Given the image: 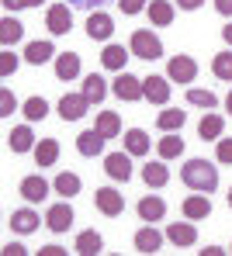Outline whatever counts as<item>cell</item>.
<instances>
[{
    "label": "cell",
    "mask_w": 232,
    "mask_h": 256,
    "mask_svg": "<svg viewBox=\"0 0 232 256\" xmlns=\"http://www.w3.org/2000/svg\"><path fill=\"white\" fill-rule=\"evenodd\" d=\"M104 173H108L111 180H118V184H128V176H132V160H128V152H108V156H104Z\"/></svg>",
    "instance_id": "obj_7"
},
{
    "label": "cell",
    "mask_w": 232,
    "mask_h": 256,
    "mask_svg": "<svg viewBox=\"0 0 232 256\" xmlns=\"http://www.w3.org/2000/svg\"><path fill=\"white\" fill-rule=\"evenodd\" d=\"M46 24L52 35H66L70 28H73V10H70V4H52L46 14Z\"/></svg>",
    "instance_id": "obj_8"
},
{
    "label": "cell",
    "mask_w": 232,
    "mask_h": 256,
    "mask_svg": "<svg viewBox=\"0 0 232 256\" xmlns=\"http://www.w3.org/2000/svg\"><path fill=\"white\" fill-rule=\"evenodd\" d=\"M212 214V201H208V194H190L184 201V218H190V222H201V218H208Z\"/></svg>",
    "instance_id": "obj_16"
},
{
    "label": "cell",
    "mask_w": 232,
    "mask_h": 256,
    "mask_svg": "<svg viewBox=\"0 0 232 256\" xmlns=\"http://www.w3.org/2000/svg\"><path fill=\"white\" fill-rule=\"evenodd\" d=\"M111 94H114L118 100H142V80L122 70V73L114 76V84H111Z\"/></svg>",
    "instance_id": "obj_5"
},
{
    "label": "cell",
    "mask_w": 232,
    "mask_h": 256,
    "mask_svg": "<svg viewBox=\"0 0 232 256\" xmlns=\"http://www.w3.org/2000/svg\"><path fill=\"white\" fill-rule=\"evenodd\" d=\"M56 160H59V142L56 138H42L35 146V163L46 170V166H56Z\"/></svg>",
    "instance_id": "obj_25"
},
{
    "label": "cell",
    "mask_w": 232,
    "mask_h": 256,
    "mask_svg": "<svg viewBox=\"0 0 232 256\" xmlns=\"http://www.w3.org/2000/svg\"><path fill=\"white\" fill-rule=\"evenodd\" d=\"M218 163H226V166H232V138H218Z\"/></svg>",
    "instance_id": "obj_40"
},
{
    "label": "cell",
    "mask_w": 232,
    "mask_h": 256,
    "mask_svg": "<svg viewBox=\"0 0 232 256\" xmlns=\"http://www.w3.org/2000/svg\"><path fill=\"white\" fill-rule=\"evenodd\" d=\"M142 180H146L149 187H166L170 170H166L163 163H149V166H142Z\"/></svg>",
    "instance_id": "obj_34"
},
{
    "label": "cell",
    "mask_w": 232,
    "mask_h": 256,
    "mask_svg": "<svg viewBox=\"0 0 232 256\" xmlns=\"http://www.w3.org/2000/svg\"><path fill=\"white\" fill-rule=\"evenodd\" d=\"M226 108H229V114H232V90H229V97H226Z\"/></svg>",
    "instance_id": "obj_51"
},
{
    "label": "cell",
    "mask_w": 232,
    "mask_h": 256,
    "mask_svg": "<svg viewBox=\"0 0 232 256\" xmlns=\"http://www.w3.org/2000/svg\"><path fill=\"white\" fill-rule=\"evenodd\" d=\"M118 7H122V14H128V18H132V14H142L149 4H146V0H118Z\"/></svg>",
    "instance_id": "obj_39"
},
{
    "label": "cell",
    "mask_w": 232,
    "mask_h": 256,
    "mask_svg": "<svg viewBox=\"0 0 232 256\" xmlns=\"http://www.w3.org/2000/svg\"><path fill=\"white\" fill-rule=\"evenodd\" d=\"M7 146H10V152H35V135H32V128L18 125L7 135Z\"/></svg>",
    "instance_id": "obj_19"
},
{
    "label": "cell",
    "mask_w": 232,
    "mask_h": 256,
    "mask_svg": "<svg viewBox=\"0 0 232 256\" xmlns=\"http://www.w3.org/2000/svg\"><path fill=\"white\" fill-rule=\"evenodd\" d=\"M166 214V204L160 201V198H142L139 201V218L142 222H160Z\"/></svg>",
    "instance_id": "obj_33"
},
{
    "label": "cell",
    "mask_w": 232,
    "mask_h": 256,
    "mask_svg": "<svg viewBox=\"0 0 232 256\" xmlns=\"http://www.w3.org/2000/svg\"><path fill=\"white\" fill-rule=\"evenodd\" d=\"M229 208H232V190H229Z\"/></svg>",
    "instance_id": "obj_52"
},
{
    "label": "cell",
    "mask_w": 232,
    "mask_h": 256,
    "mask_svg": "<svg viewBox=\"0 0 232 256\" xmlns=\"http://www.w3.org/2000/svg\"><path fill=\"white\" fill-rule=\"evenodd\" d=\"M222 38H226V42L232 45V24H226V28H222Z\"/></svg>",
    "instance_id": "obj_49"
},
{
    "label": "cell",
    "mask_w": 232,
    "mask_h": 256,
    "mask_svg": "<svg viewBox=\"0 0 232 256\" xmlns=\"http://www.w3.org/2000/svg\"><path fill=\"white\" fill-rule=\"evenodd\" d=\"M180 180H184L190 190H201V194H212L218 187V170L208 163V160H187L184 170H180Z\"/></svg>",
    "instance_id": "obj_1"
},
{
    "label": "cell",
    "mask_w": 232,
    "mask_h": 256,
    "mask_svg": "<svg viewBox=\"0 0 232 256\" xmlns=\"http://www.w3.org/2000/svg\"><path fill=\"white\" fill-rule=\"evenodd\" d=\"M222 128H226V122H222V114H204L201 122H198V135L204 138V142H212V138H222Z\"/></svg>",
    "instance_id": "obj_23"
},
{
    "label": "cell",
    "mask_w": 232,
    "mask_h": 256,
    "mask_svg": "<svg viewBox=\"0 0 232 256\" xmlns=\"http://www.w3.org/2000/svg\"><path fill=\"white\" fill-rule=\"evenodd\" d=\"M94 128H97L104 138H118V132H122V118H118L114 111H100V114H97V125H94Z\"/></svg>",
    "instance_id": "obj_30"
},
{
    "label": "cell",
    "mask_w": 232,
    "mask_h": 256,
    "mask_svg": "<svg viewBox=\"0 0 232 256\" xmlns=\"http://www.w3.org/2000/svg\"><path fill=\"white\" fill-rule=\"evenodd\" d=\"M166 76H170V84H194L198 62H194L190 56H174L170 66H166Z\"/></svg>",
    "instance_id": "obj_6"
},
{
    "label": "cell",
    "mask_w": 232,
    "mask_h": 256,
    "mask_svg": "<svg viewBox=\"0 0 232 256\" xmlns=\"http://www.w3.org/2000/svg\"><path fill=\"white\" fill-rule=\"evenodd\" d=\"M87 108H90V100H87L84 94H66V97L59 100V118H62V122H80V118L87 114Z\"/></svg>",
    "instance_id": "obj_9"
},
{
    "label": "cell",
    "mask_w": 232,
    "mask_h": 256,
    "mask_svg": "<svg viewBox=\"0 0 232 256\" xmlns=\"http://www.w3.org/2000/svg\"><path fill=\"white\" fill-rule=\"evenodd\" d=\"M132 56L136 59H160L163 56V42L152 35V32H146V28H139V32H132Z\"/></svg>",
    "instance_id": "obj_2"
},
{
    "label": "cell",
    "mask_w": 232,
    "mask_h": 256,
    "mask_svg": "<svg viewBox=\"0 0 232 256\" xmlns=\"http://www.w3.org/2000/svg\"><path fill=\"white\" fill-rule=\"evenodd\" d=\"M46 225L52 232H70V225H73V208H70V204H52L46 212Z\"/></svg>",
    "instance_id": "obj_13"
},
{
    "label": "cell",
    "mask_w": 232,
    "mask_h": 256,
    "mask_svg": "<svg viewBox=\"0 0 232 256\" xmlns=\"http://www.w3.org/2000/svg\"><path fill=\"white\" fill-rule=\"evenodd\" d=\"M42 256H66V250H62V246H46Z\"/></svg>",
    "instance_id": "obj_46"
},
{
    "label": "cell",
    "mask_w": 232,
    "mask_h": 256,
    "mask_svg": "<svg viewBox=\"0 0 232 256\" xmlns=\"http://www.w3.org/2000/svg\"><path fill=\"white\" fill-rule=\"evenodd\" d=\"M212 73H215L218 80L232 84V52H218V56L212 59Z\"/></svg>",
    "instance_id": "obj_36"
},
{
    "label": "cell",
    "mask_w": 232,
    "mask_h": 256,
    "mask_svg": "<svg viewBox=\"0 0 232 256\" xmlns=\"http://www.w3.org/2000/svg\"><path fill=\"white\" fill-rule=\"evenodd\" d=\"M80 256H97L100 250H104V239L97 236V228H87V232H80L76 236V246H73Z\"/></svg>",
    "instance_id": "obj_20"
},
{
    "label": "cell",
    "mask_w": 232,
    "mask_h": 256,
    "mask_svg": "<svg viewBox=\"0 0 232 256\" xmlns=\"http://www.w3.org/2000/svg\"><path fill=\"white\" fill-rule=\"evenodd\" d=\"M52 190H56V194H62V198L70 201V198H76V194H80V176H76V173H59V176L52 180Z\"/></svg>",
    "instance_id": "obj_28"
},
{
    "label": "cell",
    "mask_w": 232,
    "mask_h": 256,
    "mask_svg": "<svg viewBox=\"0 0 232 256\" xmlns=\"http://www.w3.org/2000/svg\"><path fill=\"white\" fill-rule=\"evenodd\" d=\"M18 190H21V198H24V201L38 204V201H46V198H48V180L42 176V173H32V176H24V180H21V187H18Z\"/></svg>",
    "instance_id": "obj_11"
},
{
    "label": "cell",
    "mask_w": 232,
    "mask_h": 256,
    "mask_svg": "<svg viewBox=\"0 0 232 256\" xmlns=\"http://www.w3.org/2000/svg\"><path fill=\"white\" fill-rule=\"evenodd\" d=\"M174 4H177L180 10H198V7H201L204 0H174Z\"/></svg>",
    "instance_id": "obj_44"
},
{
    "label": "cell",
    "mask_w": 232,
    "mask_h": 256,
    "mask_svg": "<svg viewBox=\"0 0 232 256\" xmlns=\"http://www.w3.org/2000/svg\"><path fill=\"white\" fill-rule=\"evenodd\" d=\"M21 38H24V24H21L18 18H4V21H0V45L10 48V45L21 42Z\"/></svg>",
    "instance_id": "obj_22"
},
{
    "label": "cell",
    "mask_w": 232,
    "mask_h": 256,
    "mask_svg": "<svg viewBox=\"0 0 232 256\" xmlns=\"http://www.w3.org/2000/svg\"><path fill=\"white\" fill-rule=\"evenodd\" d=\"M56 76H59L62 84L76 80V76H80V56H76V52H62V56L56 59Z\"/></svg>",
    "instance_id": "obj_18"
},
{
    "label": "cell",
    "mask_w": 232,
    "mask_h": 256,
    "mask_svg": "<svg viewBox=\"0 0 232 256\" xmlns=\"http://www.w3.org/2000/svg\"><path fill=\"white\" fill-rule=\"evenodd\" d=\"M28 250L21 246V242H10V246H4V256H24Z\"/></svg>",
    "instance_id": "obj_43"
},
{
    "label": "cell",
    "mask_w": 232,
    "mask_h": 256,
    "mask_svg": "<svg viewBox=\"0 0 232 256\" xmlns=\"http://www.w3.org/2000/svg\"><path fill=\"white\" fill-rule=\"evenodd\" d=\"M170 94H174V86H170V76H146L142 80V97L149 100V104H170Z\"/></svg>",
    "instance_id": "obj_3"
},
{
    "label": "cell",
    "mask_w": 232,
    "mask_h": 256,
    "mask_svg": "<svg viewBox=\"0 0 232 256\" xmlns=\"http://www.w3.org/2000/svg\"><path fill=\"white\" fill-rule=\"evenodd\" d=\"M70 7H76V10H100L104 4H111V0H66Z\"/></svg>",
    "instance_id": "obj_41"
},
{
    "label": "cell",
    "mask_w": 232,
    "mask_h": 256,
    "mask_svg": "<svg viewBox=\"0 0 232 256\" xmlns=\"http://www.w3.org/2000/svg\"><path fill=\"white\" fill-rule=\"evenodd\" d=\"M215 10L226 14V18H232V0H215Z\"/></svg>",
    "instance_id": "obj_45"
},
{
    "label": "cell",
    "mask_w": 232,
    "mask_h": 256,
    "mask_svg": "<svg viewBox=\"0 0 232 256\" xmlns=\"http://www.w3.org/2000/svg\"><path fill=\"white\" fill-rule=\"evenodd\" d=\"M21 111H24V118H28V122H42V118L48 114V104H46V97H28Z\"/></svg>",
    "instance_id": "obj_37"
},
{
    "label": "cell",
    "mask_w": 232,
    "mask_h": 256,
    "mask_svg": "<svg viewBox=\"0 0 232 256\" xmlns=\"http://www.w3.org/2000/svg\"><path fill=\"white\" fill-rule=\"evenodd\" d=\"M84 97H87L90 104H100V100L108 97V80H104L100 73H90V76L84 80Z\"/></svg>",
    "instance_id": "obj_26"
},
{
    "label": "cell",
    "mask_w": 232,
    "mask_h": 256,
    "mask_svg": "<svg viewBox=\"0 0 232 256\" xmlns=\"http://www.w3.org/2000/svg\"><path fill=\"white\" fill-rule=\"evenodd\" d=\"M187 104L204 108V111H215V108H218V97H215L212 90H187Z\"/></svg>",
    "instance_id": "obj_35"
},
{
    "label": "cell",
    "mask_w": 232,
    "mask_h": 256,
    "mask_svg": "<svg viewBox=\"0 0 232 256\" xmlns=\"http://www.w3.org/2000/svg\"><path fill=\"white\" fill-rule=\"evenodd\" d=\"M187 114L184 111H177V108H166V111H160V118H156V128L160 132H177V128H184Z\"/></svg>",
    "instance_id": "obj_31"
},
{
    "label": "cell",
    "mask_w": 232,
    "mask_h": 256,
    "mask_svg": "<svg viewBox=\"0 0 232 256\" xmlns=\"http://www.w3.org/2000/svg\"><path fill=\"white\" fill-rule=\"evenodd\" d=\"M156 152H160V160H177V156L184 152V138L174 135V132H166V138H160Z\"/></svg>",
    "instance_id": "obj_29"
},
{
    "label": "cell",
    "mask_w": 232,
    "mask_h": 256,
    "mask_svg": "<svg viewBox=\"0 0 232 256\" xmlns=\"http://www.w3.org/2000/svg\"><path fill=\"white\" fill-rule=\"evenodd\" d=\"M125 45H104V52H100V62H104V70H114V73H122L125 70Z\"/></svg>",
    "instance_id": "obj_27"
},
{
    "label": "cell",
    "mask_w": 232,
    "mask_h": 256,
    "mask_svg": "<svg viewBox=\"0 0 232 256\" xmlns=\"http://www.w3.org/2000/svg\"><path fill=\"white\" fill-rule=\"evenodd\" d=\"M4 7H7V10H21V7H24V0H4Z\"/></svg>",
    "instance_id": "obj_47"
},
{
    "label": "cell",
    "mask_w": 232,
    "mask_h": 256,
    "mask_svg": "<svg viewBox=\"0 0 232 256\" xmlns=\"http://www.w3.org/2000/svg\"><path fill=\"white\" fill-rule=\"evenodd\" d=\"M226 250H218V246H208V250H201V256H222Z\"/></svg>",
    "instance_id": "obj_48"
},
{
    "label": "cell",
    "mask_w": 232,
    "mask_h": 256,
    "mask_svg": "<svg viewBox=\"0 0 232 256\" xmlns=\"http://www.w3.org/2000/svg\"><path fill=\"white\" fill-rule=\"evenodd\" d=\"M136 250H139V253H146V256L160 253V250H163V236H160L152 225H146V228H139V232H136Z\"/></svg>",
    "instance_id": "obj_15"
},
{
    "label": "cell",
    "mask_w": 232,
    "mask_h": 256,
    "mask_svg": "<svg viewBox=\"0 0 232 256\" xmlns=\"http://www.w3.org/2000/svg\"><path fill=\"white\" fill-rule=\"evenodd\" d=\"M10 73H18V56L10 48H4L0 52V76H10Z\"/></svg>",
    "instance_id": "obj_38"
},
{
    "label": "cell",
    "mask_w": 232,
    "mask_h": 256,
    "mask_svg": "<svg viewBox=\"0 0 232 256\" xmlns=\"http://www.w3.org/2000/svg\"><path fill=\"white\" fill-rule=\"evenodd\" d=\"M125 152L128 156H146L149 152V135L142 128H128L125 132Z\"/></svg>",
    "instance_id": "obj_24"
},
{
    "label": "cell",
    "mask_w": 232,
    "mask_h": 256,
    "mask_svg": "<svg viewBox=\"0 0 232 256\" xmlns=\"http://www.w3.org/2000/svg\"><path fill=\"white\" fill-rule=\"evenodd\" d=\"M146 10H149V21H152L156 28H166V24H174V4H170V0H152Z\"/></svg>",
    "instance_id": "obj_21"
},
{
    "label": "cell",
    "mask_w": 232,
    "mask_h": 256,
    "mask_svg": "<svg viewBox=\"0 0 232 256\" xmlns=\"http://www.w3.org/2000/svg\"><path fill=\"white\" fill-rule=\"evenodd\" d=\"M166 239H170L174 246H194V242H198V228L190 225V218H187V222H174V225L166 228Z\"/></svg>",
    "instance_id": "obj_14"
},
{
    "label": "cell",
    "mask_w": 232,
    "mask_h": 256,
    "mask_svg": "<svg viewBox=\"0 0 232 256\" xmlns=\"http://www.w3.org/2000/svg\"><path fill=\"white\" fill-rule=\"evenodd\" d=\"M87 35H90L94 42H108V38L114 35V21H111V14H104V10H90V18H87Z\"/></svg>",
    "instance_id": "obj_10"
},
{
    "label": "cell",
    "mask_w": 232,
    "mask_h": 256,
    "mask_svg": "<svg viewBox=\"0 0 232 256\" xmlns=\"http://www.w3.org/2000/svg\"><path fill=\"white\" fill-rule=\"evenodd\" d=\"M38 222H42V218L32 212V208H18V212L10 214V228H14L18 236H32V232L38 228Z\"/></svg>",
    "instance_id": "obj_17"
},
{
    "label": "cell",
    "mask_w": 232,
    "mask_h": 256,
    "mask_svg": "<svg viewBox=\"0 0 232 256\" xmlns=\"http://www.w3.org/2000/svg\"><path fill=\"white\" fill-rule=\"evenodd\" d=\"M104 142H108V138H104L97 128L80 132V135H76V152H80V156H100V152H104Z\"/></svg>",
    "instance_id": "obj_12"
},
{
    "label": "cell",
    "mask_w": 232,
    "mask_h": 256,
    "mask_svg": "<svg viewBox=\"0 0 232 256\" xmlns=\"http://www.w3.org/2000/svg\"><path fill=\"white\" fill-rule=\"evenodd\" d=\"M14 108H18V104H14V94H10V90H0V114L7 118V114H14Z\"/></svg>",
    "instance_id": "obj_42"
},
{
    "label": "cell",
    "mask_w": 232,
    "mask_h": 256,
    "mask_svg": "<svg viewBox=\"0 0 232 256\" xmlns=\"http://www.w3.org/2000/svg\"><path fill=\"white\" fill-rule=\"evenodd\" d=\"M94 204H97V212L108 214V218H118V214L125 212V198H122L114 187H97V194H94Z\"/></svg>",
    "instance_id": "obj_4"
},
{
    "label": "cell",
    "mask_w": 232,
    "mask_h": 256,
    "mask_svg": "<svg viewBox=\"0 0 232 256\" xmlns=\"http://www.w3.org/2000/svg\"><path fill=\"white\" fill-rule=\"evenodd\" d=\"M52 56H56L52 42H32L28 48H24V59H28L32 66H42V62H48Z\"/></svg>",
    "instance_id": "obj_32"
},
{
    "label": "cell",
    "mask_w": 232,
    "mask_h": 256,
    "mask_svg": "<svg viewBox=\"0 0 232 256\" xmlns=\"http://www.w3.org/2000/svg\"><path fill=\"white\" fill-rule=\"evenodd\" d=\"M229 253H232V250H229Z\"/></svg>",
    "instance_id": "obj_53"
},
{
    "label": "cell",
    "mask_w": 232,
    "mask_h": 256,
    "mask_svg": "<svg viewBox=\"0 0 232 256\" xmlns=\"http://www.w3.org/2000/svg\"><path fill=\"white\" fill-rule=\"evenodd\" d=\"M24 7H42V0H24Z\"/></svg>",
    "instance_id": "obj_50"
}]
</instances>
